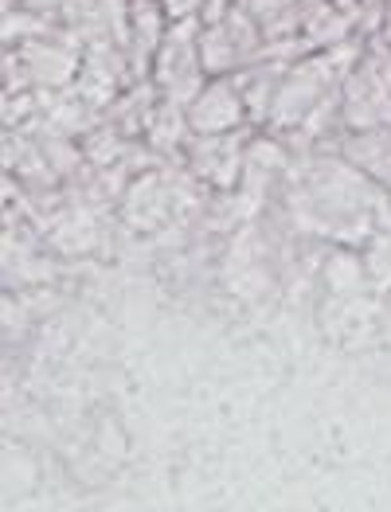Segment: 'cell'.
<instances>
[{
  "instance_id": "obj_1",
  "label": "cell",
  "mask_w": 391,
  "mask_h": 512,
  "mask_svg": "<svg viewBox=\"0 0 391 512\" xmlns=\"http://www.w3.org/2000/svg\"><path fill=\"white\" fill-rule=\"evenodd\" d=\"M188 122L200 133H227L243 122V98L239 90H231L227 83L204 86L188 110Z\"/></svg>"
},
{
  "instance_id": "obj_2",
  "label": "cell",
  "mask_w": 391,
  "mask_h": 512,
  "mask_svg": "<svg viewBox=\"0 0 391 512\" xmlns=\"http://www.w3.org/2000/svg\"><path fill=\"white\" fill-rule=\"evenodd\" d=\"M161 8H165L169 20H188L200 8V0H161Z\"/></svg>"
}]
</instances>
